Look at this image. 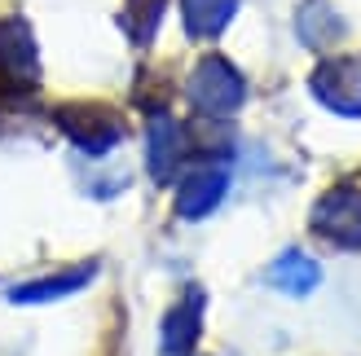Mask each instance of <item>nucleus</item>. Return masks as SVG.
Listing matches in <instances>:
<instances>
[{
    "label": "nucleus",
    "instance_id": "1a4fd4ad",
    "mask_svg": "<svg viewBox=\"0 0 361 356\" xmlns=\"http://www.w3.org/2000/svg\"><path fill=\"white\" fill-rule=\"evenodd\" d=\"M238 13V0H180V18L194 40H212L229 27V18Z\"/></svg>",
    "mask_w": 361,
    "mask_h": 356
},
{
    "label": "nucleus",
    "instance_id": "0eeeda50",
    "mask_svg": "<svg viewBox=\"0 0 361 356\" xmlns=\"http://www.w3.org/2000/svg\"><path fill=\"white\" fill-rule=\"evenodd\" d=\"M198 322H203V295L190 291L180 304H172L168 322H164V352L168 356H185L198 339Z\"/></svg>",
    "mask_w": 361,
    "mask_h": 356
},
{
    "label": "nucleus",
    "instance_id": "6e6552de",
    "mask_svg": "<svg viewBox=\"0 0 361 356\" xmlns=\"http://www.w3.org/2000/svg\"><path fill=\"white\" fill-rule=\"evenodd\" d=\"M295 31L309 49H331L344 35V18H339L326 0H304V9L295 13Z\"/></svg>",
    "mask_w": 361,
    "mask_h": 356
},
{
    "label": "nucleus",
    "instance_id": "423d86ee",
    "mask_svg": "<svg viewBox=\"0 0 361 356\" xmlns=\"http://www.w3.org/2000/svg\"><path fill=\"white\" fill-rule=\"evenodd\" d=\"M190 154V132L176 119L154 115L150 119V176L154 181H172Z\"/></svg>",
    "mask_w": 361,
    "mask_h": 356
},
{
    "label": "nucleus",
    "instance_id": "9d476101",
    "mask_svg": "<svg viewBox=\"0 0 361 356\" xmlns=\"http://www.w3.org/2000/svg\"><path fill=\"white\" fill-rule=\"evenodd\" d=\"M317 264L304 255V251H286L274 269H269V281H274L278 291H286V295H309L313 286H317Z\"/></svg>",
    "mask_w": 361,
    "mask_h": 356
},
{
    "label": "nucleus",
    "instance_id": "9b49d317",
    "mask_svg": "<svg viewBox=\"0 0 361 356\" xmlns=\"http://www.w3.org/2000/svg\"><path fill=\"white\" fill-rule=\"evenodd\" d=\"M168 0H123V27H128L133 44H150L159 23H164Z\"/></svg>",
    "mask_w": 361,
    "mask_h": 356
},
{
    "label": "nucleus",
    "instance_id": "39448f33",
    "mask_svg": "<svg viewBox=\"0 0 361 356\" xmlns=\"http://www.w3.org/2000/svg\"><path fill=\"white\" fill-rule=\"evenodd\" d=\"M229 189V172L221 163H198L194 172H185V181L176 185V211L185 220H198L207 216V211H216V203L225 198Z\"/></svg>",
    "mask_w": 361,
    "mask_h": 356
},
{
    "label": "nucleus",
    "instance_id": "f03ea898",
    "mask_svg": "<svg viewBox=\"0 0 361 356\" xmlns=\"http://www.w3.org/2000/svg\"><path fill=\"white\" fill-rule=\"evenodd\" d=\"M58 128L75 141L84 154H106L111 146L123 141V119L111 110V106H97V101L62 106V110H58Z\"/></svg>",
    "mask_w": 361,
    "mask_h": 356
},
{
    "label": "nucleus",
    "instance_id": "7ed1b4c3",
    "mask_svg": "<svg viewBox=\"0 0 361 356\" xmlns=\"http://www.w3.org/2000/svg\"><path fill=\"white\" fill-rule=\"evenodd\" d=\"M309 88L326 110L344 119H361V62L357 58H326L313 70Z\"/></svg>",
    "mask_w": 361,
    "mask_h": 356
},
{
    "label": "nucleus",
    "instance_id": "f8f14e48",
    "mask_svg": "<svg viewBox=\"0 0 361 356\" xmlns=\"http://www.w3.org/2000/svg\"><path fill=\"white\" fill-rule=\"evenodd\" d=\"M88 277H93V264H80L75 273H62V277H44V281H31V286H18V291H13V299H23V304H31V299H58V295H71V291H80Z\"/></svg>",
    "mask_w": 361,
    "mask_h": 356
},
{
    "label": "nucleus",
    "instance_id": "20e7f679",
    "mask_svg": "<svg viewBox=\"0 0 361 356\" xmlns=\"http://www.w3.org/2000/svg\"><path fill=\"white\" fill-rule=\"evenodd\" d=\"M313 229L335 246H361V189L339 185L313 207Z\"/></svg>",
    "mask_w": 361,
    "mask_h": 356
},
{
    "label": "nucleus",
    "instance_id": "f257e3e1",
    "mask_svg": "<svg viewBox=\"0 0 361 356\" xmlns=\"http://www.w3.org/2000/svg\"><path fill=\"white\" fill-rule=\"evenodd\" d=\"M247 97V80L238 75V66L225 62L221 53H212V58H203L194 66V75H190V101H194V110L198 115H207V119H225L233 115L243 106Z\"/></svg>",
    "mask_w": 361,
    "mask_h": 356
}]
</instances>
